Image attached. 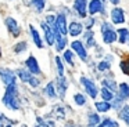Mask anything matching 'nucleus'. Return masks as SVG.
<instances>
[{"instance_id": "a878e982", "label": "nucleus", "mask_w": 129, "mask_h": 127, "mask_svg": "<svg viewBox=\"0 0 129 127\" xmlns=\"http://www.w3.org/2000/svg\"><path fill=\"white\" fill-rule=\"evenodd\" d=\"M74 101H75L76 105H79V106L86 104V98H85L82 94H75V95H74Z\"/></svg>"}, {"instance_id": "20e7f679", "label": "nucleus", "mask_w": 129, "mask_h": 127, "mask_svg": "<svg viewBox=\"0 0 129 127\" xmlns=\"http://www.w3.org/2000/svg\"><path fill=\"white\" fill-rule=\"evenodd\" d=\"M0 77H2V82L6 86L11 84V83H15V75L13 71L6 68H0Z\"/></svg>"}, {"instance_id": "a211bd4d", "label": "nucleus", "mask_w": 129, "mask_h": 127, "mask_svg": "<svg viewBox=\"0 0 129 127\" xmlns=\"http://www.w3.org/2000/svg\"><path fill=\"white\" fill-rule=\"evenodd\" d=\"M118 88H119V98L122 99L129 98V86L126 83H121Z\"/></svg>"}, {"instance_id": "e433bc0d", "label": "nucleus", "mask_w": 129, "mask_h": 127, "mask_svg": "<svg viewBox=\"0 0 129 127\" xmlns=\"http://www.w3.org/2000/svg\"><path fill=\"white\" fill-rule=\"evenodd\" d=\"M110 2H111L112 4H118V2H119V0H110Z\"/></svg>"}, {"instance_id": "f3484780", "label": "nucleus", "mask_w": 129, "mask_h": 127, "mask_svg": "<svg viewBox=\"0 0 129 127\" xmlns=\"http://www.w3.org/2000/svg\"><path fill=\"white\" fill-rule=\"evenodd\" d=\"M118 40H119V43L129 44V30L125 29V28L118 30Z\"/></svg>"}, {"instance_id": "c756f323", "label": "nucleus", "mask_w": 129, "mask_h": 127, "mask_svg": "<svg viewBox=\"0 0 129 127\" xmlns=\"http://www.w3.org/2000/svg\"><path fill=\"white\" fill-rule=\"evenodd\" d=\"M56 65H57V69H58V76H64V66H62V62L58 57L56 58Z\"/></svg>"}, {"instance_id": "72a5a7b5", "label": "nucleus", "mask_w": 129, "mask_h": 127, "mask_svg": "<svg viewBox=\"0 0 129 127\" xmlns=\"http://www.w3.org/2000/svg\"><path fill=\"white\" fill-rule=\"evenodd\" d=\"M108 68H110V62H108V61H101V62L99 64V66H97V69L100 72L106 71V69H108Z\"/></svg>"}, {"instance_id": "2f4dec72", "label": "nucleus", "mask_w": 129, "mask_h": 127, "mask_svg": "<svg viewBox=\"0 0 129 127\" xmlns=\"http://www.w3.org/2000/svg\"><path fill=\"white\" fill-rule=\"evenodd\" d=\"M64 59L67 61L70 65H74V59H72V52L70 51V50H67V51L64 52Z\"/></svg>"}, {"instance_id": "39448f33", "label": "nucleus", "mask_w": 129, "mask_h": 127, "mask_svg": "<svg viewBox=\"0 0 129 127\" xmlns=\"http://www.w3.org/2000/svg\"><path fill=\"white\" fill-rule=\"evenodd\" d=\"M42 28L45 30V37H46V41H47L49 46H53L54 41H56V37H54V32L51 29V26L46 22H42Z\"/></svg>"}, {"instance_id": "c9c22d12", "label": "nucleus", "mask_w": 129, "mask_h": 127, "mask_svg": "<svg viewBox=\"0 0 129 127\" xmlns=\"http://www.w3.org/2000/svg\"><path fill=\"white\" fill-rule=\"evenodd\" d=\"M111 29V25L110 24H103V28H101V32H106V30Z\"/></svg>"}, {"instance_id": "7c9ffc66", "label": "nucleus", "mask_w": 129, "mask_h": 127, "mask_svg": "<svg viewBox=\"0 0 129 127\" xmlns=\"http://www.w3.org/2000/svg\"><path fill=\"white\" fill-rule=\"evenodd\" d=\"M85 39H86V41H87V46H93L94 44V40H93V32L89 29V32L85 35Z\"/></svg>"}, {"instance_id": "dca6fc26", "label": "nucleus", "mask_w": 129, "mask_h": 127, "mask_svg": "<svg viewBox=\"0 0 129 127\" xmlns=\"http://www.w3.org/2000/svg\"><path fill=\"white\" fill-rule=\"evenodd\" d=\"M29 30H31V35H32V39H34L35 44H36L38 48H42L43 47V43H42V39H40L39 33H38V30L34 28V25H29Z\"/></svg>"}, {"instance_id": "393cba45", "label": "nucleus", "mask_w": 129, "mask_h": 127, "mask_svg": "<svg viewBox=\"0 0 129 127\" xmlns=\"http://www.w3.org/2000/svg\"><path fill=\"white\" fill-rule=\"evenodd\" d=\"M31 4L36 8V11H42L46 6V2L45 0H31Z\"/></svg>"}, {"instance_id": "b1692460", "label": "nucleus", "mask_w": 129, "mask_h": 127, "mask_svg": "<svg viewBox=\"0 0 129 127\" xmlns=\"http://www.w3.org/2000/svg\"><path fill=\"white\" fill-rule=\"evenodd\" d=\"M103 84H104V87H107L108 90H111V91H115V90H118V86L115 84V82H114V80L104 79V80H103Z\"/></svg>"}, {"instance_id": "5701e85b", "label": "nucleus", "mask_w": 129, "mask_h": 127, "mask_svg": "<svg viewBox=\"0 0 129 127\" xmlns=\"http://www.w3.org/2000/svg\"><path fill=\"white\" fill-rule=\"evenodd\" d=\"M119 117L129 126V106H123V109L119 112Z\"/></svg>"}, {"instance_id": "4c0bfd02", "label": "nucleus", "mask_w": 129, "mask_h": 127, "mask_svg": "<svg viewBox=\"0 0 129 127\" xmlns=\"http://www.w3.org/2000/svg\"><path fill=\"white\" fill-rule=\"evenodd\" d=\"M4 127H13V126H11V124H7V126H4Z\"/></svg>"}, {"instance_id": "ea45409f", "label": "nucleus", "mask_w": 129, "mask_h": 127, "mask_svg": "<svg viewBox=\"0 0 129 127\" xmlns=\"http://www.w3.org/2000/svg\"><path fill=\"white\" fill-rule=\"evenodd\" d=\"M67 127H72V126H67Z\"/></svg>"}, {"instance_id": "cd10ccee", "label": "nucleus", "mask_w": 129, "mask_h": 127, "mask_svg": "<svg viewBox=\"0 0 129 127\" xmlns=\"http://www.w3.org/2000/svg\"><path fill=\"white\" fill-rule=\"evenodd\" d=\"M36 121H38V124H36V127H53L54 126V123H47V121H45L42 117H38L36 119Z\"/></svg>"}, {"instance_id": "aec40b11", "label": "nucleus", "mask_w": 129, "mask_h": 127, "mask_svg": "<svg viewBox=\"0 0 129 127\" xmlns=\"http://www.w3.org/2000/svg\"><path fill=\"white\" fill-rule=\"evenodd\" d=\"M45 93L49 98H56V90H54V83H49L45 88Z\"/></svg>"}, {"instance_id": "423d86ee", "label": "nucleus", "mask_w": 129, "mask_h": 127, "mask_svg": "<svg viewBox=\"0 0 129 127\" xmlns=\"http://www.w3.org/2000/svg\"><path fill=\"white\" fill-rule=\"evenodd\" d=\"M56 28L58 29V32L61 33L62 36L68 33V26H67V19H65V15H58L56 18Z\"/></svg>"}, {"instance_id": "c85d7f7f", "label": "nucleus", "mask_w": 129, "mask_h": 127, "mask_svg": "<svg viewBox=\"0 0 129 127\" xmlns=\"http://www.w3.org/2000/svg\"><path fill=\"white\" fill-rule=\"evenodd\" d=\"M99 127H119V126H118V124L115 123V121L110 120V119H106V120H104Z\"/></svg>"}, {"instance_id": "473e14b6", "label": "nucleus", "mask_w": 129, "mask_h": 127, "mask_svg": "<svg viewBox=\"0 0 129 127\" xmlns=\"http://www.w3.org/2000/svg\"><path fill=\"white\" fill-rule=\"evenodd\" d=\"M25 48H26V43L25 41H21V43H18L17 46L14 47V51L15 52H21V51H25Z\"/></svg>"}, {"instance_id": "412c9836", "label": "nucleus", "mask_w": 129, "mask_h": 127, "mask_svg": "<svg viewBox=\"0 0 129 127\" xmlns=\"http://www.w3.org/2000/svg\"><path fill=\"white\" fill-rule=\"evenodd\" d=\"M100 123V116L97 113H90L89 115V127H94Z\"/></svg>"}, {"instance_id": "9d476101", "label": "nucleus", "mask_w": 129, "mask_h": 127, "mask_svg": "<svg viewBox=\"0 0 129 127\" xmlns=\"http://www.w3.org/2000/svg\"><path fill=\"white\" fill-rule=\"evenodd\" d=\"M111 18L114 24H123L125 22V17H123L122 8H114L111 11Z\"/></svg>"}, {"instance_id": "bb28decb", "label": "nucleus", "mask_w": 129, "mask_h": 127, "mask_svg": "<svg viewBox=\"0 0 129 127\" xmlns=\"http://www.w3.org/2000/svg\"><path fill=\"white\" fill-rule=\"evenodd\" d=\"M121 69H122V72L125 75H129V58H126V59L121 61Z\"/></svg>"}, {"instance_id": "9b49d317", "label": "nucleus", "mask_w": 129, "mask_h": 127, "mask_svg": "<svg viewBox=\"0 0 129 127\" xmlns=\"http://www.w3.org/2000/svg\"><path fill=\"white\" fill-rule=\"evenodd\" d=\"M74 8L78 11L79 17L86 18V0H75V3H74Z\"/></svg>"}, {"instance_id": "6e6552de", "label": "nucleus", "mask_w": 129, "mask_h": 127, "mask_svg": "<svg viewBox=\"0 0 129 127\" xmlns=\"http://www.w3.org/2000/svg\"><path fill=\"white\" fill-rule=\"evenodd\" d=\"M71 47H72V50H75V52L79 55V58H81L82 61H85V59H86V57H87V54H86V50H85L83 44H82L79 40H75V41H72V44H71Z\"/></svg>"}, {"instance_id": "ddd939ff", "label": "nucleus", "mask_w": 129, "mask_h": 127, "mask_svg": "<svg viewBox=\"0 0 129 127\" xmlns=\"http://www.w3.org/2000/svg\"><path fill=\"white\" fill-rule=\"evenodd\" d=\"M100 11H103V3L100 0H92L89 4V13L94 15L96 13H100Z\"/></svg>"}, {"instance_id": "4be33fe9", "label": "nucleus", "mask_w": 129, "mask_h": 127, "mask_svg": "<svg viewBox=\"0 0 129 127\" xmlns=\"http://www.w3.org/2000/svg\"><path fill=\"white\" fill-rule=\"evenodd\" d=\"M101 97H103L104 101H111L114 98V94L111 93V90H108L107 87H103L101 88Z\"/></svg>"}, {"instance_id": "f03ea898", "label": "nucleus", "mask_w": 129, "mask_h": 127, "mask_svg": "<svg viewBox=\"0 0 129 127\" xmlns=\"http://www.w3.org/2000/svg\"><path fill=\"white\" fill-rule=\"evenodd\" d=\"M81 83L83 84V87H85V90H86V93L89 94L92 98H96V95L99 94V91H97V87H96L94 83H93L92 80H89L87 77H85V76L81 77Z\"/></svg>"}, {"instance_id": "0eeeda50", "label": "nucleus", "mask_w": 129, "mask_h": 127, "mask_svg": "<svg viewBox=\"0 0 129 127\" xmlns=\"http://www.w3.org/2000/svg\"><path fill=\"white\" fill-rule=\"evenodd\" d=\"M26 66H28L29 72H31L32 75H39L40 73V68H39V64H38L36 58L34 57V55H31V57L28 58V59L25 61Z\"/></svg>"}, {"instance_id": "2eb2a0df", "label": "nucleus", "mask_w": 129, "mask_h": 127, "mask_svg": "<svg viewBox=\"0 0 129 127\" xmlns=\"http://www.w3.org/2000/svg\"><path fill=\"white\" fill-rule=\"evenodd\" d=\"M103 40H104V43H107V44L114 43V41L117 40V33L112 29L106 30V32H103Z\"/></svg>"}, {"instance_id": "f8f14e48", "label": "nucleus", "mask_w": 129, "mask_h": 127, "mask_svg": "<svg viewBox=\"0 0 129 127\" xmlns=\"http://www.w3.org/2000/svg\"><path fill=\"white\" fill-rule=\"evenodd\" d=\"M68 87V83L67 80H65L64 76H58V79H57V88H58V94L61 98H64V94H65V90H67Z\"/></svg>"}, {"instance_id": "58836bf2", "label": "nucleus", "mask_w": 129, "mask_h": 127, "mask_svg": "<svg viewBox=\"0 0 129 127\" xmlns=\"http://www.w3.org/2000/svg\"><path fill=\"white\" fill-rule=\"evenodd\" d=\"M21 127H28V126H26V124H24V126H21Z\"/></svg>"}, {"instance_id": "7ed1b4c3", "label": "nucleus", "mask_w": 129, "mask_h": 127, "mask_svg": "<svg viewBox=\"0 0 129 127\" xmlns=\"http://www.w3.org/2000/svg\"><path fill=\"white\" fill-rule=\"evenodd\" d=\"M18 77H20L21 80H22L24 83H29V84L32 86V87H38L39 86V80L35 79V76L31 73V72H26V71H18Z\"/></svg>"}, {"instance_id": "f257e3e1", "label": "nucleus", "mask_w": 129, "mask_h": 127, "mask_svg": "<svg viewBox=\"0 0 129 127\" xmlns=\"http://www.w3.org/2000/svg\"><path fill=\"white\" fill-rule=\"evenodd\" d=\"M3 104L11 110H18L21 108L20 98H18V88L15 83H11V84L7 86L6 94L3 95Z\"/></svg>"}, {"instance_id": "1a4fd4ad", "label": "nucleus", "mask_w": 129, "mask_h": 127, "mask_svg": "<svg viewBox=\"0 0 129 127\" xmlns=\"http://www.w3.org/2000/svg\"><path fill=\"white\" fill-rule=\"evenodd\" d=\"M6 26L9 28V30L13 33V36L20 35V28H18V24H17V21H15L14 18H11V17L6 18Z\"/></svg>"}, {"instance_id": "4468645a", "label": "nucleus", "mask_w": 129, "mask_h": 127, "mask_svg": "<svg viewBox=\"0 0 129 127\" xmlns=\"http://www.w3.org/2000/svg\"><path fill=\"white\" fill-rule=\"evenodd\" d=\"M82 29H83V26H82L79 22H71L70 26H68V32H70L71 36H78L82 33Z\"/></svg>"}, {"instance_id": "f704fd0d", "label": "nucleus", "mask_w": 129, "mask_h": 127, "mask_svg": "<svg viewBox=\"0 0 129 127\" xmlns=\"http://www.w3.org/2000/svg\"><path fill=\"white\" fill-rule=\"evenodd\" d=\"M4 123H11V120H9L3 113H0V127H4Z\"/></svg>"}, {"instance_id": "6ab92c4d", "label": "nucleus", "mask_w": 129, "mask_h": 127, "mask_svg": "<svg viewBox=\"0 0 129 127\" xmlns=\"http://www.w3.org/2000/svg\"><path fill=\"white\" fill-rule=\"evenodd\" d=\"M96 109L99 112H107V110L111 109V104L108 101H103V102H96Z\"/></svg>"}]
</instances>
